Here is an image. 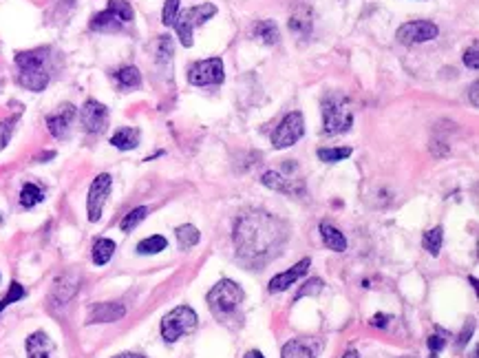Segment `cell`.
Masks as SVG:
<instances>
[{"label":"cell","mask_w":479,"mask_h":358,"mask_svg":"<svg viewBox=\"0 0 479 358\" xmlns=\"http://www.w3.org/2000/svg\"><path fill=\"white\" fill-rule=\"evenodd\" d=\"M477 89H479V82L475 80V82L470 85V102H473V107H479V97H477Z\"/></svg>","instance_id":"obj_42"},{"label":"cell","mask_w":479,"mask_h":358,"mask_svg":"<svg viewBox=\"0 0 479 358\" xmlns=\"http://www.w3.org/2000/svg\"><path fill=\"white\" fill-rule=\"evenodd\" d=\"M444 347H446V338L440 332H435V334L429 336V354H431L429 358H440Z\"/></svg>","instance_id":"obj_37"},{"label":"cell","mask_w":479,"mask_h":358,"mask_svg":"<svg viewBox=\"0 0 479 358\" xmlns=\"http://www.w3.org/2000/svg\"><path fill=\"white\" fill-rule=\"evenodd\" d=\"M111 188H113V177L109 173H99L91 182V188L87 195V217L91 224H97L99 219H102Z\"/></svg>","instance_id":"obj_7"},{"label":"cell","mask_w":479,"mask_h":358,"mask_svg":"<svg viewBox=\"0 0 479 358\" xmlns=\"http://www.w3.org/2000/svg\"><path fill=\"white\" fill-rule=\"evenodd\" d=\"M212 16H216V7L212 3H204V5L190 7L186 11H179L172 27H175V31H177V36H179V40H182L184 47H192L194 29L204 27Z\"/></svg>","instance_id":"obj_6"},{"label":"cell","mask_w":479,"mask_h":358,"mask_svg":"<svg viewBox=\"0 0 479 358\" xmlns=\"http://www.w3.org/2000/svg\"><path fill=\"white\" fill-rule=\"evenodd\" d=\"M25 296H27V290H25L23 286H20L18 281H11L7 294L3 296V301H0V314H3L9 305H13V303H18V301H23Z\"/></svg>","instance_id":"obj_32"},{"label":"cell","mask_w":479,"mask_h":358,"mask_svg":"<svg viewBox=\"0 0 479 358\" xmlns=\"http://www.w3.org/2000/svg\"><path fill=\"white\" fill-rule=\"evenodd\" d=\"M470 358H477V349H473V354H470Z\"/></svg>","instance_id":"obj_47"},{"label":"cell","mask_w":479,"mask_h":358,"mask_svg":"<svg viewBox=\"0 0 479 358\" xmlns=\"http://www.w3.org/2000/svg\"><path fill=\"white\" fill-rule=\"evenodd\" d=\"M290 31L296 36L307 38L312 33V13L307 9H298L296 13L290 16Z\"/></svg>","instance_id":"obj_25"},{"label":"cell","mask_w":479,"mask_h":358,"mask_svg":"<svg viewBox=\"0 0 479 358\" xmlns=\"http://www.w3.org/2000/svg\"><path fill=\"white\" fill-rule=\"evenodd\" d=\"M89 27H91V31H99V33H115V31H122L124 20L119 18L113 9L106 7L104 11H99L91 18Z\"/></svg>","instance_id":"obj_18"},{"label":"cell","mask_w":479,"mask_h":358,"mask_svg":"<svg viewBox=\"0 0 479 358\" xmlns=\"http://www.w3.org/2000/svg\"><path fill=\"white\" fill-rule=\"evenodd\" d=\"M79 122H82L87 133H102L109 124V109L97 99H87L79 109Z\"/></svg>","instance_id":"obj_11"},{"label":"cell","mask_w":479,"mask_h":358,"mask_svg":"<svg viewBox=\"0 0 479 358\" xmlns=\"http://www.w3.org/2000/svg\"><path fill=\"white\" fill-rule=\"evenodd\" d=\"M243 358H265V356H263L261 352H258V349H250Z\"/></svg>","instance_id":"obj_45"},{"label":"cell","mask_w":479,"mask_h":358,"mask_svg":"<svg viewBox=\"0 0 479 358\" xmlns=\"http://www.w3.org/2000/svg\"><path fill=\"white\" fill-rule=\"evenodd\" d=\"M43 202H45V188L43 186H38L33 182H27L23 186V190H20V206H23V208L29 210V208L43 204Z\"/></svg>","instance_id":"obj_24"},{"label":"cell","mask_w":479,"mask_h":358,"mask_svg":"<svg viewBox=\"0 0 479 358\" xmlns=\"http://www.w3.org/2000/svg\"><path fill=\"white\" fill-rule=\"evenodd\" d=\"M75 115H77V111H75L73 104H69V102L62 104L55 113L47 115V129H49V133H51L55 139H67V137H69V131H71V124H73V119H75Z\"/></svg>","instance_id":"obj_12"},{"label":"cell","mask_w":479,"mask_h":358,"mask_svg":"<svg viewBox=\"0 0 479 358\" xmlns=\"http://www.w3.org/2000/svg\"><path fill=\"white\" fill-rule=\"evenodd\" d=\"M113 80L119 91H133L142 87V73L137 67H122L113 73Z\"/></svg>","instance_id":"obj_19"},{"label":"cell","mask_w":479,"mask_h":358,"mask_svg":"<svg viewBox=\"0 0 479 358\" xmlns=\"http://www.w3.org/2000/svg\"><path fill=\"white\" fill-rule=\"evenodd\" d=\"M115 250H117V246H115L113 239H106V237L97 239V242L93 244V254H91L93 256V264L95 266H106L111 259H113Z\"/></svg>","instance_id":"obj_22"},{"label":"cell","mask_w":479,"mask_h":358,"mask_svg":"<svg viewBox=\"0 0 479 358\" xmlns=\"http://www.w3.org/2000/svg\"><path fill=\"white\" fill-rule=\"evenodd\" d=\"M170 55H172V40L168 36H162L157 40V58L164 63V60H170Z\"/></svg>","instance_id":"obj_38"},{"label":"cell","mask_w":479,"mask_h":358,"mask_svg":"<svg viewBox=\"0 0 479 358\" xmlns=\"http://www.w3.org/2000/svg\"><path fill=\"white\" fill-rule=\"evenodd\" d=\"M437 33H440V29H437V25L431 23V20H411V23H404L400 29H397L395 38H397V43L411 47V45L429 43V40L437 38Z\"/></svg>","instance_id":"obj_10"},{"label":"cell","mask_w":479,"mask_h":358,"mask_svg":"<svg viewBox=\"0 0 479 358\" xmlns=\"http://www.w3.org/2000/svg\"><path fill=\"white\" fill-rule=\"evenodd\" d=\"M49 47H40V49H29V51H18L16 53V67H18V85L40 93L49 87V71H47V60H49Z\"/></svg>","instance_id":"obj_2"},{"label":"cell","mask_w":479,"mask_h":358,"mask_svg":"<svg viewBox=\"0 0 479 358\" xmlns=\"http://www.w3.org/2000/svg\"><path fill=\"white\" fill-rule=\"evenodd\" d=\"M113 358H146V356H142V354H133V352H124V354H117V356H113Z\"/></svg>","instance_id":"obj_43"},{"label":"cell","mask_w":479,"mask_h":358,"mask_svg":"<svg viewBox=\"0 0 479 358\" xmlns=\"http://www.w3.org/2000/svg\"><path fill=\"white\" fill-rule=\"evenodd\" d=\"M18 119H20V115H11V117H7V119H3V122H0V151L7 148L9 139L13 135V129L18 124Z\"/></svg>","instance_id":"obj_34"},{"label":"cell","mask_w":479,"mask_h":358,"mask_svg":"<svg viewBox=\"0 0 479 358\" xmlns=\"http://www.w3.org/2000/svg\"><path fill=\"white\" fill-rule=\"evenodd\" d=\"M353 124L351 102L345 95H329L323 102V133L341 135L347 133Z\"/></svg>","instance_id":"obj_3"},{"label":"cell","mask_w":479,"mask_h":358,"mask_svg":"<svg viewBox=\"0 0 479 358\" xmlns=\"http://www.w3.org/2000/svg\"><path fill=\"white\" fill-rule=\"evenodd\" d=\"M351 148L349 146H338V148H318V159L325 164H338V162H345L347 157H351Z\"/></svg>","instance_id":"obj_30"},{"label":"cell","mask_w":479,"mask_h":358,"mask_svg":"<svg viewBox=\"0 0 479 358\" xmlns=\"http://www.w3.org/2000/svg\"><path fill=\"white\" fill-rule=\"evenodd\" d=\"M177 242H179V248L182 250H190L199 244V239H202V232H199L197 226L192 224H186V226H179L177 228Z\"/></svg>","instance_id":"obj_27"},{"label":"cell","mask_w":479,"mask_h":358,"mask_svg":"<svg viewBox=\"0 0 479 358\" xmlns=\"http://www.w3.org/2000/svg\"><path fill=\"white\" fill-rule=\"evenodd\" d=\"M323 288H325V283L321 281V278H309V281H305V286L296 292L294 301H301L303 296H316V294H321Z\"/></svg>","instance_id":"obj_35"},{"label":"cell","mask_w":479,"mask_h":358,"mask_svg":"<svg viewBox=\"0 0 479 358\" xmlns=\"http://www.w3.org/2000/svg\"><path fill=\"white\" fill-rule=\"evenodd\" d=\"M402 358H413V356H402Z\"/></svg>","instance_id":"obj_48"},{"label":"cell","mask_w":479,"mask_h":358,"mask_svg":"<svg viewBox=\"0 0 479 358\" xmlns=\"http://www.w3.org/2000/svg\"><path fill=\"white\" fill-rule=\"evenodd\" d=\"M312 266V259H301L296 266H292L290 270H285V272H281V274H276V276H272L270 278V283H268V290L272 292V294H278V292H285L290 286H294L298 278L301 276H305V272H307V268Z\"/></svg>","instance_id":"obj_13"},{"label":"cell","mask_w":479,"mask_h":358,"mask_svg":"<svg viewBox=\"0 0 479 358\" xmlns=\"http://www.w3.org/2000/svg\"><path fill=\"white\" fill-rule=\"evenodd\" d=\"M464 65L470 67V69L479 67V45L477 43H473V47L464 53Z\"/></svg>","instance_id":"obj_39"},{"label":"cell","mask_w":479,"mask_h":358,"mask_svg":"<svg viewBox=\"0 0 479 358\" xmlns=\"http://www.w3.org/2000/svg\"><path fill=\"white\" fill-rule=\"evenodd\" d=\"M25 347H27V356L29 358H51V354L55 349L51 336L47 332H43V330L29 334Z\"/></svg>","instance_id":"obj_17"},{"label":"cell","mask_w":479,"mask_h":358,"mask_svg":"<svg viewBox=\"0 0 479 358\" xmlns=\"http://www.w3.org/2000/svg\"><path fill=\"white\" fill-rule=\"evenodd\" d=\"M303 133H305V119H303V113L301 111H292V113H287L283 119H281V124L276 126V131L272 133V144H274V148H278V151H283V148H290V146H294L298 139L303 137Z\"/></svg>","instance_id":"obj_8"},{"label":"cell","mask_w":479,"mask_h":358,"mask_svg":"<svg viewBox=\"0 0 479 358\" xmlns=\"http://www.w3.org/2000/svg\"><path fill=\"white\" fill-rule=\"evenodd\" d=\"M197 321L199 316L190 305H179L162 318L159 332H162V338L166 343H177L184 334H190L197 327Z\"/></svg>","instance_id":"obj_5"},{"label":"cell","mask_w":479,"mask_h":358,"mask_svg":"<svg viewBox=\"0 0 479 358\" xmlns=\"http://www.w3.org/2000/svg\"><path fill=\"white\" fill-rule=\"evenodd\" d=\"M261 184L270 190H276V192H285V195H298L303 197L305 195V186L301 179H287L283 177L278 170H268L263 177H261Z\"/></svg>","instance_id":"obj_15"},{"label":"cell","mask_w":479,"mask_h":358,"mask_svg":"<svg viewBox=\"0 0 479 358\" xmlns=\"http://www.w3.org/2000/svg\"><path fill=\"white\" fill-rule=\"evenodd\" d=\"M206 301L214 316H228L243 301V290L241 286H236L232 278H221V281L208 292Z\"/></svg>","instance_id":"obj_4"},{"label":"cell","mask_w":479,"mask_h":358,"mask_svg":"<svg viewBox=\"0 0 479 358\" xmlns=\"http://www.w3.org/2000/svg\"><path fill=\"white\" fill-rule=\"evenodd\" d=\"M179 3H182V0H166V3H164L162 23H164L166 27H172V25H175V20H177V16H179Z\"/></svg>","instance_id":"obj_36"},{"label":"cell","mask_w":479,"mask_h":358,"mask_svg":"<svg viewBox=\"0 0 479 358\" xmlns=\"http://www.w3.org/2000/svg\"><path fill=\"white\" fill-rule=\"evenodd\" d=\"M343 358H360V354H358L356 349H349V352H345V356Z\"/></svg>","instance_id":"obj_46"},{"label":"cell","mask_w":479,"mask_h":358,"mask_svg":"<svg viewBox=\"0 0 479 358\" xmlns=\"http://www.w3.org/2000/svg\"><path fill=\"white\" fill-rule=\"evenodd\" d=\"M287 239V226L270 212H248L234 226L236 254L243 261H263Z\"/></svg>","instance_id":"obj_1"},{"label":"cell","mask_w":479,"mask_h":358,"mask_svg":"<svg viewBox=\"0 0 479 358\" xmlns=\"http://www.w3.org/2000/svg\"><path fill=\"white\" fill-rule=\"evenodd\" d=\"M321 237H323V244L329 250H334V252H345L347 250V237L341 230H338L336 226L323 222L321 224Z\"/></svg>","instance_id":"obj_20"},{"label":"cell","mask_w":479,"mask_h":358,"mask_svg":"<svg viewBox=\"0 0 479 358\" xmlns=\"http://www.w3.org/2000/svg\"><path fill=\"white\" fill-rule=\"evenodd\" d=\"M79 290V274L75 272H67L60 278H55L53 290H51V303L53 305H67L71 298L77 294Z\"/></svg>","instance_id":"obj_14"},{"label":"cell","mask_w":479,"mask_h":358,"mask_svg":"<svg viewBox=\"0 0 479 358\" xmlns=\"http://www.w3.org/2000/svg\"><path fill=\"white\" fill-rule=\"evenodd\" d=\"M109 9H113L119 18H122V20H124V25L133 23L135 11H133V7H131L128 0H109Z\"/></svg>","instance_id":"obj_33"},{"label":"cell","mask_w":479,"mask_h":358,"mask_svg":"<svg viewBox=\"0 0 479 358\" xmlns=\"http://www.w3.org/2000/svg\"><path fill=\"white\" fill-rule=\"evenodd\" d=\"M55 157V153L53 151H49V153H43L40 157H35V162H45V159H53Z\"/></svg>","instance_id":"obj_44"},{"label":"cell","mask_w":479,"mask_h":358,"mask_svg":"<svg viewBox=\"0 0 479 358\" xmlns=\"http://www.w3.org/2000/svg\"><path fill=\"white\" fill-rule=\"evenodd\" d=\"M254 38L263 40L265 45H276L281 40V33H278V27L274 20H258V23L252 27Z\"/></svg>","instance_id":"obj_23"},{"label":"cell","mask_w":479,"mask_h":358,"mask_svg":"<svg viewBox=\"0 0 479 358\" xmlns=\"http://www.w3.org/2000/svg\"><path fill=\"white\" fill-rule=\"evenodd\" d=\"M126 314V308L122 303H95L91 310H89V316H87V325H95V323H115L119 321Z\"/></svg>","instance_id":"obj_16"},{"label":"cell","mask_w":479,"mask_h":358,"mask_svg":"<svg viewBox=\"0 0 479 358\" xmlns=\"http://www.w3.org/2000/svg\"><path fill=\"white\" fill-rule=\"evenodd\" d=\"M283 358H316V352L312 349L309 343L301 341V338H294V341L283 345Z\"/></svg>","instance_id":"obj_26"},{"label":"cell","mask_w":479,"mask_h":358,"mask_svg":"<svg viewBox=\"0 0 479 358\" xmlns=\"http://www.w3.org/2000/svg\"><path fill=\"white\" fill-rule=\"evenodd\" d=\"M148 217V208L146 206H139V208H133L122 222H119V230L122 232H133L139 224L144 222V219Z\"/></svg>","instance_id":"obj_31"},{"label":"cell","mask_w":479,"mask_h":358,"mask_svg":"<svg viewBox=\"0 0 479 358\" xmlns=\"http://www.w3.org/2000/svg\"><path fill=\"white\" fill-rule=\"evenodd\" d=\"M111 144H113L117 151H133V148L139 146V131H137V129H131V126L117 129V131L111 135Z\"/></svg>","instance_id":"obj_21"},{"label":"cell","mask_w":479,"mask_h":358,"mask_svg":"<svg viewBox=\"0 0 479 358\" xmlns=\"http://www.w3.org/2000/svg\"><path fill=\"white\" fill-rule=\"evenodd\" d=\"M226 80L224 73V63L221 58H210L194 63L188 71V82L194 87H210V85H221Z\"/></svg>","instance_id":"obj_9"},{"label":"cell","mask_w":479,"mask_h":358,"mask_svg":"<svg viewBox=\"0 0 479 358\" xmlns=\"http://www.w3.org/2000/svg\"><path fill=\"white\" fill-rule=\"evenodd\" d=\"M168 248V239L162 237V234H153V237H146L142 242L137 244V252L139 254H159L162 250Z\"/></svg>","instance_id":"obj_29"},{"label":"cell","mask_w":479,"mask_h":358,"mask_svg":"<svg viewBox=\"0 0 479 358\" xmlns=\"http://www.w3.org/2000/svg\"><path fill=\"white\" fill-rule=\"evenodd\" d=\"M442 244H444V230H442V226H435V228L426 230L424 237H422V246H424V250H426L429 254H433V256L440 254Z\"/></svg>","instance_id":"obj_28"},{"label":"cell","mask_w":479,"mask_h":358,"mask_svg":"<svg viewBox=\"0 0 479 358\" xmlns=\"http://www.w3.org/2000/svg\"><path fill=\"white\" fill-rule=\"evenodd\" d=\"M387 323H389V316L387 314H375L371 318V325L373 327H387Z\"/></svg>","instance_id":"obj_41"},{"label":"cell","mask_w":479,"mask_h":358,"mask_svg":"<svg viewBox=\"0 0 479 358\" xmlns=\"http://www.w3.org/2000/svg\"><path fill=\"white\" fill-rule=\"evenodd\" d=\"M473 327H475V323H466V327H464V332L460 334V341H457V347H464L466 345V341H468V336H470V332H473Z\"/></svg>","instance_id":"obj_40"}]
</instances>
